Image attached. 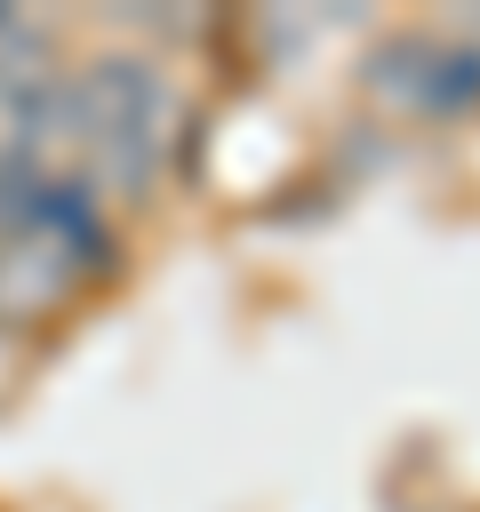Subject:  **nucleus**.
I'll list each match as a JSON object with an SVG mask.
<instances>
[{
    "mask_svg": "<svg viewBox=\"0 0 480 512\" xmlns=\"http://www.w3.org/2000/svg\"><path fill=\"white\" fill-rule=\"evenodd\" d=\"M424 112H464V104H480V48H424V72H416V88H408Z\"/></svg>",
    "mask_w": 480,
    "mask_h": 512,
    "instance_id": "nucleus-2",
    "label": "nucleus"
},
{
    "mask_svg": "<svg viewBox=\"0 0 480 512\" xmlns=\"http://www.w3.org/2000/svg\"><path fill=\"white\" fill-rule=\"evenodd\" d=\"M72 96H80V128H88L96 160L128 192H144L152 168H160V104H168L160 96V72L144 56H104V64H88V80Z\"/></svg>",
    "mask_w": 480,
    "mask_h": 512,
    "instance_id": "nucleus-1",
    "label": "nucleus"
}]
</instances>
